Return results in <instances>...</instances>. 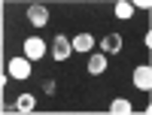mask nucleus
<instances>
[{
    "label": "nucleus",
    "mask_w": 152,
    "mask_h": 115,
    "mask_svg": "<svg viewBox=\"0 0 152 115\" xmlns=\"http://www.w3.org/2000/svg\"><path fill=\"white\" fill-rule=\"evenodd\" d=\"M134 85L140 88V91H152V67L149 64H140V67L134 70Z\"/></svg>",
    "instance_id": "f03ea898"
},
{
    "label": "nucleus",
    "mask_w": 152,
    "mask_h": 115,
    "mask_svg": "<svg viewBox=\"0 0 152 115\" xmlns=\"http://www.w3.org/2000/svg\"><path fill=\"white\" fill-rule=\"evenodd\" d=\"M43 88H46V94H55V82H52V79H46Z\"/></svg>",
    "instance_id": "f8f14e48"
},
{
    "label": "nucleus",
    "mask_w": 152,
    "mask_h": 115,
    "mask_svg": "<svg viewBox=\"0 0 152 115\" xmlns=\"http://www.w3.org/2000/svg\"><path fill=\"white\" fill-rule=\"evenodd\" d=\"M9 76H12V79H18V82L31 79V61H28V58H12V61H9Z\"/></svg>",
    "instance_id": "f257e3e1"
},
{
    "label": "nucleus",
    "mask_w": 152,
    "mask_h": 115,
    "mask_svg": "<svg viewBox=\"0 0 152 115\" xmlns=\"http://www.w3.org/2000/svg\"><path fill=\"white\" fill-rule=\"evenodd\" d=\"M28 18H31L34 27H46L49 24V9L43 3H34V6H28Z\"/></svg>",
    "instance_id": "20e7f679"
},
{
    "label": "nucleus",
    "mask_w": 152,
    "mask_h": 115,
    "mask_svg": "<svg viewBox=\"0 0 152 115\" xmlns=\"http://www.w3.org/2000/svg\"><path fill=\"white\" fill-rule=\"evenodd\" d=\"M110 109L116 112V115H128V112H131V103H128V100H122V97H119V100H113V103H110Z\"/></svg>",
    "instance_id": "9b49d317"
},
{
    "label": "nucleus",
    "mask_w": 152,
    "mask_h": 115,
    "mask_svg": "<svg viewBox=\"0 0 152 115\" xmlns=\"http://www.w3.org/2000/svg\"><path fill=\"white\" fill-rule=\"evenodd\" d=\"M91 46H94V36L91 33H79L73 40V52H91Z\"/></svg>",
    "instance_id": "1a4fd4ad"
},
{
    "label": "nucleus",
    "mask_w": 152,
    "mask_h": 115,
    "mask_svg": "<svg viewBox=\"0 0 152 115\" xmlns=\"http://www.w3.org/2000/svg\"><path fill=\"white\" fill-rule=\"evenodd\" d=\"M134 9H152V3H149V0H137Z\"/></svg>",
    "instance_id": "ddd939ff"
},
{
    "label": "nucleus",
    "mask_w": 152,
    "mask_h": 115,
    "mask_svg": "<svg viewBox=\"0 0 152 115\" xmlns=\"http://www.w3.org/2000/svg\"><path fill=\"white\" fill-rule=\"evenodd\" d=\"M34 109H37V97H34V94H18L15 112H34Z\"/></svg>",
    "instance_id": "0eeeda50"
},
{
    "label": "nucleus",
    "mask_w": 152,
    "mask_h": 115,
    "mask_svg": "<svg viewBox=\"0 0 152 115\" xmlns=\"http://www.w3.org/2000/svg\"><path fill=\"white\" fill-rule=\"evenodd\" d=\"M104 70H107V58H104V52L88 58V73H91V76H100Z\"/></svg>",
    "instance_id": "6e6552de"
},
{
    "label": "nucleus",
    "mask_w": 152,
    "mask_h": 115,
    "mask_svg": "<svg viewBox=\"0 0 152 115\" xmlns=\"http://www.w3.org/2000/svg\"><path fill=\"white\" fill-rule=\"evenodd\" d=\"M46 55V43L40 40V36H31L28 43H24V58L28 61H40Z\"/></svg>",
    "instance_id": "7ed1b4c3"
},
{
    "label": "nucleus",
    "mask_w": 152,
    "mask_h": 115,
    "mask_svg": "<svg viewBox=\"0 0 152 115\" xmlns=\"http://www.w3.org/2000/svg\"><path fill=\"white\" fill-rule=\"evenodd\" d=\"M116 15L125 21V18H131L134 15V3H128V0H119V3H116Z\"/></svg>",
    "instance_id": "9d476101"
},
{
    "label": "nucleus",
    "mask_w": 152,
    "mask_h": 115,
    "mask_svg": "<svg viewBox=\"0 0 152 115\" xmlns=\"http://www.w3.org/2000/svg\"><path fill=\"white\" fill-rule=\"evenodd\" d=\"M119 52H122V36L119 33L104 36V55H119Z\"/></svg>",
    "instance_id": "423d86ee"
},
{
    "label": "nucleus",
    "mask_w": 152,
    "mask_h": 115,
    "mask_svg": "<svg viewBox=\"0 0 152 115\" xmlns=\"http://www.w3.org/2000/svg\"><path fill=\"white\" fill-rule=\"evenodd\" d=\"M52 52H55V61H67L70 58V52H73V43L67 40V36H55V48H52Z\"/></svg>",
    "instance_id": "39448f33"
}]
</instances>
